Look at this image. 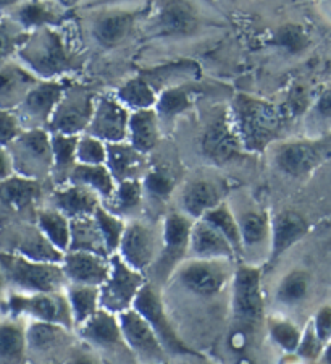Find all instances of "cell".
Instances as JSON below:
<instances>
[{
	"label": "cell",
	"mask_w": 331,
	"mask_h": 364,
	"mask_svg": "<svg viewBox=\"0 0 331 364\" xmlns=\"http://www.w3.org/2000/svg\"><path fill=\"white\" fill-rule=\"evenodd\" d=\"M29 72L39 80H63L85 65V57L70 44L58 28H44L29 33L26 43L16 55Z\"/></svg>",
	"instance_id": "cell-1"
},
{
	"label": "cell",
	"mask_w": 331,
	"mask_h": 364,
	"mask_svg": "<svg viewBox=\"0 0 331 364\" xmlns=\"http://www.w3.org/2000/svg\"><path fill=\"white\" fill-rule=\"evenodd\" d=\"M229 115L249 154H260L276 144L285 123V115L275 104L242 92L233 97Z\"/></svg>",
	"instance_id": "cell-2"
},
{
	"label": "cell",
	"mask_w": 331,
	"mask_h": 364,
	"mask_svg": "<svg viewBox=\"0 0 331 364\" xmlns=\"http://www.w3.org/2000/svg\"><path fill=\"white\" fill-rule=\"evenodd\" d=\"M229 293L233 327L257 333L265 324V299L262 291V267L239 262L234 269Z\"/></svg>",
	"instance_id": "cell-3"
},
{
	"label": "cell",
	"mask_w": 331,
	"mask_h": 364,
	"mask_svg": "<svg viewBox=\"0 0 331 364\" xmlns=\"http://www.w3.org/2000/svg\"><path fill=\"white\" fill-rule=\"evenodd\" d=\"M0 269L7 285L18 293H50L67 289L62 262L34 261L29 257L0 252Z\"/></svg>",
	"instance_id": "cell-4"
},
{
	"label": "cell",
	"mask_w": 331,
	"mask_h": 364,
	"mask_svg": "<svg viewBox=\"0 0 331 364\" xmlns=\"http://www.w3.org/2000/svg\"><path fill=\"white\" fill-rule=\"evenodd\" d=\"M328 161H331V133L281 141L273 146L275 168L293 180L310 177Z\"/></svg>",
	"instance_id": "cell-5"
},
{
	"label": "cell",
	"mask_w": 331,
	"mask_h": 364,
	"mask_svg": "<svg viewBox=\"0 0 331 364\" xmlns=\"http://www.w3.org/2000/svg\"><path fill=\"white\" fill-rule=\"evenodd\" d=\"M228 259H196L188 257L173 272V280L181 290L192 296L212 299L220 295L232 284L233 264Z\"/></svg>",
	"instance_id": "cell-6"
},
{
	"label": "cell",
	"mask_w": 331,
	"mask_h": 364,
	"mask_svg": "<svg viewBox=\"0 0 331 364\" xmlns=\"http://www.w3.org/2000/svg\"><path fill=\"white\" fill-rule=\"evenodd\" d=\"M5 311L11 319L29 318L38 322H49V324L63 326L73 331L75 322L70 309L68 298L62 291L50 293H18L11 291L5 298Z\"/></svg>",
	"instance_id": "cell-7"
},
{
	"label": "cell",
	"mask_w": 331,
	"mask_h": 364,
	"mask_svg": "<svg viewBox=\"0 0 331 364\" xmlns=\"http://www.w3.org/2000/svg\"><path fill=\"white\" fill-rule=\"evenodd\" d=\"M199 148L204 159L217 167L228 166L249 154L236 132L229 109L223 107L217 109L207 119L200 132Z\"/></svg>",
	"instance_id": "cell-8"
},
{
	"label": "cell",
	"mask_w": 331,
	"mask_h": 364,
	"mask_svg": "<svg viewBox=\"0 0 331 364\" xmlns=\"http://www.w3.org/2000/svg\"><path fill=\"white\" fill-rule=\"evenodd\" d=\"M15 175L44 181L50 178L54 166L52 134L45 128L25 130L9 146Z\"/></svg>",
	"instance_id": "cell-9"
},
{
	"label": "cell",
	"mask_w": 331,
	"mask_h": 364,
	"mask_svg": "<svg viewBox=\"0 0 331 364\" xmlns=\"http://www.w3.org/2000/svg\"><path fill=\"white\" fill-rule=\"evenodd\" d=\"M133 308L149 322V326L157 333V337L161 338L168 355L178 358L197 355V351L180 337L178 331L175 328L167 313V308H165L162 293L156 284H152L149 280L146 282L143 290L136 298Z\"/></svg>",
	"instance_id": "cell-10"
},
{
	"label": "cell",
	"mask_w": 331,
	"mask_h": 364,
	"mask_svg": "<svg viewBox=\"0 0 331 364\" xmlns=\"http://www.w3.org/2000/svg\"><path fill=\"white\" fill-rule=\"evenodd\" d=\"M146 282V274L129 267L120 255L110 256V274L100 285V308L116 316L133 309Z\"/></svg>",
	"instance_id": "cell-11"
},
{
	"label": "cell",
	"mask_w": 331,
	"mask_h": 364,
	"mask_svg": "<svg viewBox=\"0 0 331 364\" xmlns=\"http://www.w3.org/2000/svg\"><path fill=\"white\" fill-rule=\"evenodd\" d=\"M97 97V94L89 87L68 83L47 130L73 136L85 134L96 110Z\"/></svg>",
	"instance_id": "cell-12"
},
{
	"label": "cell",
	"mask_w": 331,
	"mask_h": 364,
	"mask_svg": "<svg viewBox=\"0 0 331 364\" xmlns=\"http://www.w3.org/2000/svg\"><path fill=\"white\" fill-rule=\"evenodd\" d=\"M233 213L238 220L241 242H242V261L249 259V264H257V255L262 256L265 262L270 255V237H271V217L267 210L252 201L239 199L232 204Z\"/></svg>",
	"instance_id": "cell-13"
},
{
	"label": "cell",
	"mask_w": 331,
	"mask_h": 364,
	"mask_svg": "<svg viewBox=\"0 0 331 364\" xmlns=\"http://www.w3.org/2000/svg\"><path fill=\"white\" fill-rule=\"evenodd\" d=\"M194 220L181 210L170 213L162 225V248L151 271L156 272L157 280L167 282L181 262L189 257V242Z\"/></svg>",
	"instance_id": "cell-14"
},
{
	"label": "cell",
	"mask_w": 331,
	"mask_h": 364,
	"mask_svg": "<svg viewBox=\"0 0 331 364\" xmlns=\"http://www.w3.org/2000/svg\"><path fill=\"white\" fill-rule=\"evenodd\" d=\"M80 338L89 343L94 350L107 356H116V364L138 363L123 336L120 318L109 311L100 309L92 318L78 327Z\"/></svg>",
	"instance_id": "cell-15"
},
{
	"label": "cell",
	"mask_w": 331,
	"mask_h": 364,
	"mask_svg": "<svg viewBox=\"0 0 331 364\" xmlns=\"http://www.w3.org/2000/svg\"><path fill=\"white\" fill-rule=\"evenodd\" d=\"M162 248V230H156L151 224L134 219L128 220L125 235L116 255L129 267L146 274L156 264Z\"/></svg>",
	"instance_id": "cell-16"
},
{
	"label": "cell",
	"mask_w": 331,
	"mask_h": 364,
	"mask_svg": "<svg viewBox=\"0 0 331 364\" xmlns=\"http://www.w3.org/2000/svg\"><path fill=\"white\" fill-rule=\"evenodd\" d=\"M68 81L65 80H40L29 91L18 107L15 109L16 115L25 130H38L49 127L58 102L62 101L63 92L67 90Z\"/></svg>",
	"instance_id": "cell-17"
},
{
	"label": "cell",
	"mask_w": 331,
	"mask_h": 364,
	"mask_svg": "<svg viewBox=\"0 0 331 364\" xmlns=\"http://www.w3.org/2000/svg\"><path fill=\"white\" fill-rule=\"evenodd\" d=\"M0 252L44 262H62L63 259V252L44 237L36 224H15L0 230Z\"/></svg>",
	"instance_id": "cell-18"
},
{
	"label": "cell",
	"mask_w": 331,
	"mask_h": 364,
	"mask_svg": "<svg viewBox=\"0 0 331 364\" xmlns=\"http://www.w3.org/2000/svg\"><path fill=\"white\" fill-rule=\"evenodd\" d=\"M144 10L139 7H105L91 21V36L100 47L114 49L131 36Z\"/></svg>",
	"instance_id": "cell-19"
},
{
	"label": "cell",
	"mask_w": 331,
	"mask_h": 364,
	"mask_svg": "<svg viewBox=\"0 0 331 364\" xmlns=\"http://www.w3.org/2000/svg\"><path fill=\"white\" fill-rule=\"evenodd\" d=\"M126 343L139 364H167V350L143 316L134 308L118 314Z\"/></svg>",
	"instance_id": "cell-20"
},
{
	"label": "cell",
	"mask_w": 331,
	"mask_h": 364,
	"mask_svg": "<svg viewBox=\"0 0 331 364\" xmlns=\"http://www.w3.org/2000/svg\"><path fill=\"white\" fill-rule=\"evenodd\" d=\"M129 117L131 110L116 97V94H104L97 97L96 110L86 133L107 144L121 143L128 139Z\"/></svg>",
	"instance_id": "cell-21"
},
{
	"label": "cell",
	"mask_w": 331,
	"mask_h": 364,
	"mask_svg": "<svg viewBox=\"0 0 331 364\" xmlns=\"http://www.w3.org/2000/svg\"><path fill=\"white\" fill-rule=\"evenodd\" d=\"M72 332L67 327L49 322H29L26 326L29 363L50 364V358L57 356L72 342Z\"/></svg>",
	"instance_id": "cell-22"
},
{
	"label": "cell",
	"mask_w": 331,
	"mask_h": 364,
	"mask_svg": "<svg viewBox=\"0 0 331 364\" xmlns=\"http://www.w3.org/2000/svg\"><path fill=\"white\" fill-rule=\"evenodd\" d=\"M228 188L222 180L210 177H199L188 181L181 191L180 204L181 213L191 217L192 220H199L215 209L218 204L224 203Z\"/></svg>",
	"instance_id": "cell-23"
},
{
	"label": "cell",
	"mask_w": 331,
	"mask_h": 364,
	"mask_svg": "<svg viewBox=\"0 0 331 364\" xmlns=\"http://www.w3.org/2000/svg\"><path fill=\"white\" fill-rule=\"evenodd\" d=\"M309 220L298 210L286 209L271 217L268 266L273 267L294 245H298L309 233Z\"/></svg>",
	"instance_id": "cell-24"
},
{
	"label": "cell",
	"mask_w": 331,
	"mask_h": 364,
	"mask_svg": "<svg viewBox=\"0 0 331 364\" xmlns=\"http://www.w3.org/2000/svg\"><path fill=\"white\" fill-rule=\"evenodd\" d=\"M62 269L68 284L100 287L110 274V257L87 251H67Z\"/></svg>",
	"instance_id": "cell-25"
},
{
	"label": "cell",
	"mask_w": 331,
	"mask_h": 364,
	"mask_svg": "<svg viewBox=\"0 0 331 364\" xmlns=\"http://www.w3.org/2000/svg\"><path fill=\"white\" fill-rule=\"evenodd\" d=\"M26 31L60 28L68 18V9L60 0H26L7 14Z\"/></svg>",
	"instance_id": "cell-26"
},
{
	"label": "cell",
	"mask_w": 331,
	"mask_h": 364,
	"mask_svg": "<svg viewBox=\"0 0 331 364\" xmlns=\"http://www.w3.org/2000/svg\"><path fill=\"white\" fill-rule=\"evenodd\" d=\"M189 257L196 259L239 261L238 255L227 238L204 219L194 220L189 242Z\"/></svg>",
	"instance_id": "cell-27"
},
{
	"label": "cell",
	"mask_w": 331,
	"mask_h": 364,
	"mask_svg": "<svg viewBox=\"0 0 331 364\" xmlns=\"http://www.w3.org/2000/svg\"><path fill=\"white\" fill-rule=\"evenodd\" d=\"M39 81L16 58L0 65V109L15 110Z\"/></svg>",
	"instance_id": "cell-28"
},
{
	"label": "cell",
	"mask_w": 331,
	"mask_h": 364,
	"mask_svg": "<svg viewBox=\"0 0 331 364\" xmlns=\"http://www.w3.org/2000/svg\"><path fill=\"white\" fill-rule=\"evenodd\" d=\"M209 86L199 85L197 81H189L158 94L156 110L161 125H173L178 117L194 107L197 99L205 96Z\"/></svg>",
	"instance_id": "cell-29"
},
{
	"label": "cell",
	"mask_w": 331,
	"mask_h": 364,
	"mask_svg": "<svg viewBox=\"0 0 331 364\" xmlns=\"http://www.w3.org/2000/svg\"><path fill=\"white\" fill-rule=\"evenodd\" d=\"M100 205H102V199L96 193L76 183L55 186L50 195V208L60 210L70 220L94 215Z\"/></svg>",
	"instance_id": "cell-30"
},
{
	"label": "cell",
	"mask_w": 331,
	"mask_h": 364,
	"mask_svg": "<svg viewBox=\"0 0 331 364\" xmlns=\"http://www.w3.org/2000/svg\"><path fill=\"white\" fill-rule=\"evenodd\" d=\"M200 25L196 10L186 0H168L158 10L153 21V33L161 36H189Z\"/></svg>",
	"instance_id": "cell-31"
},
{
	"label": "cell",
	"mask_w": 331,
	"mask_h": 364,
	"mask_svg": "<svg viewBox=\"0 0 331 364\" xmlns=\"http://www.w3.org/2000/svg\"><path fill=\"white\" fill-rule=\"evenodd\" d=\"M110 173L114 175L116 183L126 180H143L147 172L146 154L128 143L107 144V164Z\"/></svg>",
	"instance_id": "cell-32"
},
{
	"label": "cell",
	"mask_w": 331,
	"mask_h": 364,
	"mask_svg": "<svg viewBox=\"0 0 331 364\" xmlns=\"http://www.w3.org/2000/svg\"><path fill=\"white\" fill-rule=\"evenodd\" d=\"M139 76H143L157 94H162L170 87L189 83V81H197L200 76V67L194 60H173L147 68L141 72Z\"/></svg>",
	"instance_id": "cell-33"
},
{
	"label": "cell",
	"mask_w": 331,
	"mask_h": 364,
	"mask_svg": "<svg viewBox=\"0 0 331 364\" xmlns=\"http://www.w3.org/2000/svg\"><path fill=\"white\" fill-rule=\"evenodd\" d=\"M161 128L162 125L156 107L134 110L129 117L126 141L147 156L157 148L158 141H161Z\"/></svg>",
	"instance_id": "cell-34"
},
{
	"label": "cell",
	"mask_w": 331,
	"mask_h": 364,
	"mask_svg": "<svg viewBox=\"0 0 331 364\" xmlns=\"http://www.w3.org/2000/svg\"><path fill=\"white\" fill-rule=\"evenodd\" d=\"M43 196V181L13 175L0 181V203L15 213H23Z\"/></svg>",
	"instance_id": "cell-35"
},
{
	"label": "cell",
	"mask_w": 331,
	"mask_h": 364,
	"mask_svg": "<svg viewBox=\"0 0 331 364\" xmlns=\"http://www.w3.org/2000/svg\"><path fill=\"white\" fill-rule=\"evenodd\" d=\"M26 326L21 319L0 321V364H28Z\"/></svg>",
	"instance_id": "cell-36"
},
{
	"label": "cell",
	"mask_w": 331,
	"mask_h": 364,
	"mask_svg": "<svg viewBox=\"0 0 331 364\" xmlns=\"http://www.w3.org/2000/svg\"><path fill=\"white\" fill-rule=\"evenodd\" d=\"M144 195L143 180H126L116 183L114 196L109 201H105L104 205L110 213L116 214L126 222L134 220L143 210Z\"/></svg>",
	"instance_id": "cell-37"
},
{
	"label": "cell",
	"mask_w": 331,
	"mask_h": 364,
	"mask_svg": "<svg viewBox=\"0 0 331 364\" xmlns=\"http://www.w3.org/2000/svg\"><path fill=\"white\" fill-rule=\"evenodd\" d=\"M52 134V152H54V166H52L50 180L55 186L67 185L72 177L75 167L78 166L76 159V146L78 138L73 134Z\"/></svg>",
	"instance_id": "cell-38"
},
{
	"label": "cell",
	"mask_w": 331,
	"mask_h": 364,
	"mask_svg": "<svg viewBox=\"0 0 331 364\" xmlns=\"http://www.w3.org/2000/svg\"><path fill=\"white\" fill-rule=\"evenodd\" d=\"M312 290L310 274L304 269H293L278 282L275 289V301L281 308L294 309L304 304Z\"/></svg>",
	"instance_id": "cell-39"
},
{
	"label": "cell",
	"mask_w": 331,
	"mask_h": 364,
	"mask_svg": "<svg viewBox=\"0 0 331 364\" xmlns=\"http://www.w3.org/2000/svg\"><path fill=\"white\" fill-rule=\"evenodd\" d=\"M36 225L44 237L63 255L70 248L72 240V220L54 208H43L36 210Z\"/></svg>",
	"instance_id": "cell-40"
},
{
	"label": "cell",
	"mask_w": 331,
	"mask_h": 364,
	"mask_svg": "<svg viewBox=\"0 0 331 364\" xmlns=\"http://www.w3.org/2000/svg\"><path fill=\"white\" fill-rule=\"evenodd\" d=\"M65 295H67L70 309H72L75 328L86 324L94 314L102 309L100 308V287L68 284L65 289Z\"/></svg>",
	"instance_id": "cell-41"
},
{
	"label": "cell",
	"mask_w": 331,
	"mask_h": 364,
	"mask_svg": "<svg viewBox=\"0 0 331 364\" xmlns=\"http://www.w3.org/2000/svg\"><path fill=\"white\" fill-rule=\"evenodd\" d=\"M68 183L89 188L102 199V204L114 196L116 188V181L107 166H85V164H78L75 167Z\"/></svg>",
	"instance_id": "cell-42"
},
{
	"label": "cell",
	"mask_w": 331,
	"mask_h": 364,
	"mask_svg": "<svg viewBox=\"0 0 331 364\" xmlns=\"http://www.w3.org/2000/svg\"><path fill=\"white\" fill-rule=\"evenodd\" d=\"M68 251H87L110 257L94 215L72 220V240H70Z\"/></svg>",
	"instance_id": "cell-43"
},
{
	"label": "cell",
	"mask_w": 331,
	"mask_h": 364,
	"mask_svg": "<svg viewBox=\"0 0 331 364\" xmlns=\"http://www.w3.org/2000/svg\"><path fill=\"white\" fill-rule=\"evenodd\" d=\"M305 136H325L331 133V85L323 87L304 115Z\"/></svg>",
	"instance_id": "cell-44"
},
{
	"label": "cell",
	"mask_w": 331,
	"mask_h": 364,
	"mask_svg": "<svg viewBox=\"0 0 331 364\" xmlns=\"http://www.w3.org/2000/svg\"><path fill=\"white\" fill-rule=\"evenodd\" d=\"M116 97L134 112V110L153 109L158 101V94L147 83L143 76H134L128 80L120 90L116 91Z\"/></svg>",
	"instance_id": "cell-45"
},
{
	"label": "cell",
	"mask_w": 331,
	"mask_h": 364,
	"mask_svg": "<svg viewBox=\"0 0 331 364\" xmlns=\"http://www.w3.org/2000/svg\"><path fill=\"white\" fill-rule=\"evenodd\" d=\"M204 220L209 222V224L214 225L218 232H220L224 238L228 240L229 245L233 246L236 255H238L239 261L242 259V242H241V232L238 220H236V215L233 213L232 205L229 203H222L218 204L215 209H212L210 213H207Z\"/></svg>",
	"instance_id": "cell-46"
},
{
	"label": "cell",
	"mask_w": 331,
	"mask_h": 364,
	"mask_svg": "<svg viewBox=\"0 0 331 364\" xmlns=\"http://www.w3.org/2000/svg\"><path fill=\"white\" fill-rule=\"evenodd\" d=\"M29 31L9 15L0 16V65L15 60L21 46L26 43Z\"/></svg>",
	"instance_id": "cell-47"
},
{
	"label": "cell",
	"mask_w": 331,
	"mask_h": 364,
	"mask_svg": "<svg viewBox=\"0 0 331 364\" xmlns=\"http://www.w3.org/2000/svg\"><path fill=\"white\" fill-rule=\"evenodd\" d=\"M94 219H96L99 230L102 233L105 248H107L109 255L110 256L116 255L118 248H120L123 235H125L128 222L125 219H121V217H118L116 214L110 213L104 204L96 210Z\"/></svg>",
	"instance_id": "cell-48"
},
{
	"label": "cell",
	"mask_w": 331,
	"mask_h": 364,
	"mask_svg": "<svg viewBox=\"0 0 331 364\" xmlns=\"http://www.w3.org/2000/svg\"><path fill=\"white\" fill-rule=\"evenodd\" d=\"M267 327L271 342L289 355L295 353L300 337H303V328L295 322L285 318H268Z\"/></svg>",
	"instance_id": "cell-49"
},
{
	"label": "cell",
	"mask_w": 331,
	"mask_h": 364,
	"mask_svg": "<svg viewBox=\"0 0 331 364\" xmlns=\"http://www.w3.org/2000/svg\"><path fill=\"white\" fill-rule=\"evenodd\" d=\"M144 193L157 201H168L171 193L175 191L176 181L173 173L163 167L149 168L143 177Z\"/></svg>",
	"instance_id": "cell-50"
},
{
	"label": "cell",
	"mask_w": 331,
	"mask_h": 364,
	"mask_svg": "<svg viewBox=\"0 0 331 364\" xmlns=\"http://www.w3.org/2000/svg\"><path fill=\"white\" fill-rule=\"evenodd\" d=\"M76 159L85 166H105L107 164V143L92 134H80L76 146Z\"/></svg>",
	"instance_id": "cell-51"
},
{
	"label": "cell",
	"mask_w": 331,
	"mask_h": 364,
	"mask_svg": "<svg viewBox=\"0 0 331 364\" xmlns=\"http://www.w3.org/2000/svg\"><path fill=\"white\" fill-rule=\"evenodd\" d=\"M323 346H325V343L320 338H318L315 328H313L312 322L309 321L305 324V327L303 328V337H300L299 346H298V350H295L294 355L307 363L318 361V358H320L322 351H323Z\"/></svg>",
	"instance_id": "cell-52"
},
{
	"label": "cell",
	"mask_w": 331,
	"mask_h": 364,
	"mask_svg": "<svg viewBox=\"0 0 331 364\" xmlns=\"http://www.w3.org/2000/svg\"><path fill=\"white\" fill-rule=\"evenodd\" d=\"M278 44L285 46L291 54H300L310 46V38L300 26L289 25L278 33Z\"/></svg>",
	"instance_id": "cell-53"
},
{
	"label": "cell",
	"mask_w": 331,
	"mask_h": 364,
	"mask_svg": "<svg viewBox=\"0 0 331 364\" xmlns=\"http://www.w3.org/2000/svg\"><path fill=\"white\" fill-rule=\"evenodd\" d=\"M25 132L15 110L0 109V146H9Z\"/></svg>",
	"instance_id": "cell-54"
},
{
	"label": "cell",
	"mask_w": 331,
	"mask_h": 364,
	"mask_svg": "<svg viewBox=\"0 0 331 364\" xmlns=\"http://www.w3.org/2000/svg\"><path fill=\"white\" fill-rule=\"evenodd\" d=\"M310 322L313 328H315L318 338L323 343H328L331 340V303H327L318 308Z\"/></svg>",
	"instance_id": "cell-55"
},
{
	"label": "cell",
	"mask_w": 331,
	"mask_h": 364,
	"mask_svg": "<svg viewBox=\"0 0 331 364\" xmlns=\"http://www.w3.org/2000/svg\"><path fill=\"white\" fill-rule=\"evenodd\" d=\"M13 175H15L13 161H11L9 148L0 146V181L13 177Z\"/></svg>",
	"instance_id": "cell-56"
},
{
	"label": "cell",
	"mask_w": 331,
	"mask_h": 364,
	"mask_svg": "<svg viewBox=\"0 0 331 364\" xmlns=\"http://www.w3.org/2000/svg\"><path fill=\"white\" fill-rule=\"evenodd\" d=\"M65 364H107L102 358L97 355L89 353V351H76L72 356L68 358Z\"/></svg>",
	"instance_id": "cell-57"
},
{
	"label": "cell",
	"mask_w": 331,
	"mask_h": 364,
	"mask_svg": "<svg viewBox=\"0 0 331 364\" xmlns=\"http://www.w3.org/2000/svg\"><path fill=\"white\" fill-rule=\"evenodd\" d=\"M23 2H26V0H0V15H7L9 11L16 9Z\"/></svg>",
	"instance_id": "cell-58"
},
{
	"label": "cell",
	"mask_w": 331,
	"mask_h": 364,
	"mask_svg": "<svg viewBox=\"0 0 331 364\" xmlns=\"http://www.w3.org/2000/svg\"><path fill=\"white\" fill-rule=\"evenodd\" d=\"M183 360H185V364H217L214 361L207 360L205 356L202 355H191V356H183Z\"/></svg>",
	"instance_id": "cell-59"
},
{
	"label": "cell",
	"mask_w": 331,
	"mask_h": 364,
	"mask_svg": "<svg viewBox=\"0 0 331 364\" xmlns=\"http://www.w3.org/2000/svg\"><path fill=\"white\" fill-rule=\"evenodd\" d=\"M318 363H320V364H331V340L328 343H325L322 355H320V358H318Z\"/></svg>",
	"instance_id": "cell-60"
},
{
	"label": "cell",
	"mask_w": 331,
	"mask_h": 364,
	"mask_svg": "<svg viewBox=\"0 0 331 364\" xmlns=\"http://www.w3.org/2000/svg\"><path fill=\"white\" fill-rule=\"evenodd\" d=\"M7 280H5V275L2 272V269H0V301L4 299V295H5V290H7Z\"/></svg>",
	"instance_id": "cell-61"
},
{
	"label": "cell",
	"mask_w": 331,
	"mask_h": 364,
	"mask_svg": "<svg viewBox=\"0 0 331 364\" xmlns=\"http://www.w3.org/2000/svg\"><path fill=\"white\" fill-rule=\"evenodd\" d=\"M28 364H33V363H28Z\"/></svg>",
	"instance_id": "cell-62"
},
{
	"label": "cell",
	"mask_w": 331,
	"mask_h": 364,
	"mask_svg": "<svg viewBox=\"0 0 331 364\" xmlns=\"http://www.w3.org/2000/svg\"><path fill=\"white\" fill-rule=\"evenodd\" d=\"M0 16H2V15H0Z\"/></svg>",
	"instance_id": "cell-63"
}]
</instances>
